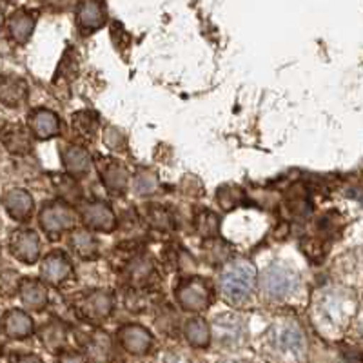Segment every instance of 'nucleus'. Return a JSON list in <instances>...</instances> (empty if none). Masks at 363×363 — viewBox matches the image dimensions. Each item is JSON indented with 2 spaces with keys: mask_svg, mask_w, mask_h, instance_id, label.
<instances>
[{
  "mask_svg": "<svg viewBox=\"0 0 363 363\" xmlns=\"http://www.w3.org/2000/svg\"><path fill=\"white\" fill-rule=\"evenodd\" d=\"M256 285V267L247 260H235L227 264L220 277V289L231 303H244L249 300Z\"/></svg>",
  "mask_w": 363,
  "mask_h": 363,
  "instance_id": "nucleus-1",
  "label": "nucleus"
},
{
  "mask_svg": "<svg viewBox=\"0 0 363 363\" xmlns=\"http://www.w3.org/2000/svg\"><path fill=\"white\" fill-rule=\"evenodd\" d=\"M178 306L187 313H202L215 300V291L209 280L200 277H184L177 285Z\"/></svg>",
  "mask_w": 363,
  "mask_h": 363,
  "instance_id": "nucleus-2",
  "label": "nucleus"
},
{
  "mask_svg": "<svg viewBox=\"0 0 363 363\" xmlns=\"http://www.w3.org/2000/svg\"><path fill=\"white\" fill-rule=\"evenodd\" d=\"M77 222H79V213L73 209V206L62 200L45 203L38 213V223L42 231L51 240H58L66 231L74 229Z\"/></svg>",
  "mask_w": 363,
  "mask_h": 363,
  "instance_id": "nucleus-3",
  "label": "nucleus"
},
{
  "mask_svg": "<svg viewBox=\"0 0 363 363\" xmlns=\"http://www.w3.org/2000/svg\"><path fill=\"white\" fill-rule=\"evenodd\" d=\"M73 307L74 313L79 314L84 322L99 325L111 316L113 309H115V296L111 291L106 289L87 291V293L77 296Z\"/></svg>",
  "mask_w": 363,
  "mask_h": 363,
  "instance_id": "nucleus-4",
  "label": "nucleus"
},
{
  "mask_svg": "<svg viewBox=\"0 0 363 363\" xmlns=\"http://www.w3.org/2000/svg\"><path fill=\"white\" fill-rule=\"evenodd\" d=\"M296 274L289 267L280 264L269 265L260 277V285L264 293L271 298H277V300L289 296L294 287H296Z\"/></svg>",
  "mask_w": 363,
  "mask_h": 363,
  "instance_id": "nucleus-5",
  "label": "nucleus"
},
{
  "mask_svg": "<svg viewBox=\"0 0 363 363\" xmlns=\"http://www.w3.org/2000/svg\"><path fill=\"white\" fill-rule=\"evenodd\" d=\"M40 238L33 229H17L9 238V251L26 265L37 264L40 258Z\"/></svg>",
  "mask_w": 363,
  "mask_h": 363,
  "instance_id": "nucleus-6",
  "label": "nucleus"
},
{
  "mask_svg": "<svg viewBox=\"0 0 363 363\" xmlns=\"http://www.w3.org/2000/svg\"><path fill=\"white\" fill-rule=\"evenodd\" d=\"M116 336H118L120 347L125 352L135 356L147 354L155 345L153 335L138 323H125V325L120 327Z\"/></svg>",
  "mask_w": 363,
  "mask_h": 363,
  "instance_id": "nucleus-7",
  "label": "nucleus"
},
{
  "mask_svg": "<svg viewBox=\"0 0 363 363\" xmlns=\"http://www.w3.org/2000/svg\"><path fill=\"white\" fill-rule=\"evenodd\" d=\"M73 274V264H71V260L62 251H53L48 256H44V260L40 264V277L44 284L58 287V285L69 281Z\"/></svg>",
  "mask_w": 363,
  "mask_h": 363,
  "instance_id": "nucleus-8",
  "label": "nucleus"
},
{
  "mask_svg": "<svg viewBox=\"0 0 363 363\" xmlns=\"http://www.w3.org/2000/svg\"><path fill=\"white\" fill-rule=\"evenodd\" d=\"M80 218L89 231L113 233L116 229V216L109 206L102 202L86 203L80 211Z\"/></svg>",
  "mask_w": 363,
  "mask_h": 363,
  "instance_id": "nucleus-9",
  "label": "nucleus"
},
{
  "mask_svg": "<svg viewBox=\"0 0 363 363\" xmlns=\"http://www.w3.org/2000/svg\"><path fill=\"white\" fill-rule=\"evenodd\" d=\"M2 206L15 222H28L35 211V200L29 191L13 187L2 194Z\"/></svg>",
  "mask_w": 363,
  "mask_h": 363,
  "instance_id": "nucleus-10",
  "label": "nucleus"
},
{
  "mask_svg": "<svg viewBox=\"0 0 363 363\" xmlns=\"http://www.w3.org/2000/svg\"><path fill=\"white\" fill-rule=\"evenodd\" d=\"M60 118L51 109L37 108L28 115V129L38 140H51L60 135Z\"/></svg>",
  "mask_w": 363,
  "mask_h": 363,
  "instance_id": "nucleus-11",
  "label": "nucleus"
},
{
  "mask_svg": "<svg viewBox=\"0 0 363 363\" xmlns=\"http://www.w3.org/2000/svg\"><path fill=\"white\" fill-rule=\"evenodd\" d=\"M0 142L6 151L15 157H24L33 149V135L22 124H8L0 131Z\"/></svg>",
  "mask_w": 363,
  "mask_h": 363,
  "instance_id": "nucleus-12",
  "label": "nucleus"
},
{
  "mask_svg": "<svg viewBox=\"0 0 363 363\" xmlns=\"http://www.w3.org/2000/svg\"><path fill=\"white\" fill-rule=\"evenodd\" d=\"M108 21V8L102 2H80L77 6V24L82 29V33H93L99 31Z\"/></svg>",
  "mask_w": 363,
  "mask_h": 363,
  "instance_id": "nucleus-13",
  "label": "nucleus"
},
{
  "mask_svg": "<svg viewBox=\"0 0 363 363\" xmlns=\"http://www.w3.org/2000/svg\"><path fill=\"white\" fill-rule=\"evenodd\" d=\"M124 274L125 280L131 285V291H145L147 287H151L153 281H157V271H155L153 262L144 256H138L129 262Z\"/></svg>",
  "mask_w": 363,
  "mask_h": 363,
  "instance_id": "nucleus-14",
  "label": "nucleus"
},
{
  "mask_svg": "<svg viewBox=\"0 0 363 363\" xmlns=\"http://www.w3.org/2000/svg\"><path fill=\"white\" fill-rule=\"evenodd\" d=\"M33 320L26 311L9 309L2 318V333L11 340H26L33 335Z\"/></svg>",
  "mask_w": 363,
  "mask_h": 363,
  "instance_id": "nucleus-15",
  "label": "nucleus"
},
{
  "mask_svg": "<svg viewBox=\"0 0 363 363\" xmlns=\"http://www.w3.org/2000/svg\"><path fill=\"white\" fill-rule=\"evenodd\" d=\"M29 87L26 80L18 79V77H0V104L6 108H21L22 104L28 100Z\"/></svg>",
  "mask_w": 363,
  "mask_h": 363,
  "instance_id": "nucleus-16",
  "label": "nucleus"
},
{
  "mask_svg": "<svg viewBox=\"0 0 363 363\" xmlns=\"http://www.w3.org/2000/svg\"><path fill=\"white\" fill-rule=\"evenodd\" d=\"M18 296L29 311H37V313L45 309L48 301H50L48 287H45L44 281L37 280V278H22Z\"/></svg>",
  "mask_w": 363,
  "mask_h": 363,
  "instance_id": "nucleus-17",
  "label": "nucleus"
},
{
  "mask_svg": "<svg viewBox=\"0 0 363 363\" xmlns=\"http://www.w3.org/2000/svg\"><path fill=\"white\" fill-rule=\"evenodd\" d=\"M35 26H37V18H35L33 13L28 11V9H17L8 18L9 37L15 44H28L35 31Z\"/></svg>",
  "mask_w": 363,
  "mask_h": 363,
  "instance_id": "nucleus-18",
  "label": "nucleus"
},
{
  "mask_svg": "<svg viewBox=\"0 0 363 363\" xmlns=\"http://www.w3.org/2000/svg\"><path fill=\"white\" fill-rule=\"evenodd\" d=\"M62 164L71 178H82L91 171V155L80 145H66L62 149Z\"/></svg>",
  "mask_w": 363,
  "mask_h": 363,
  "instance_id": "nucleus-19",
  "label": "nucleus"
},
{
  "mask_svg": "<svg viewBox=\"0 0 363 363\" xmlns=\"http://www.w3.org/2000/svg\"><path fill=\"white\" fill-rule=\"evenodd\" d=\"M99 169H100L102 184L108 187L109 193L122 194L125 189H128L129 174L128 171H125L124 165H120L118 162L106 158V160H102L99 164Z\"/></svg>",
  "mask_w": 363,
  "mask_h": 363,
  "instance_id": "nucleus-20",
  "label": "nucleus"
},
{
  "mask_svg": "<svg viewBox=\"0 0 363 363\" xmlns=\"http://www.w3.org/2000/svg\"><path fill=\"white\" fill-rule=\"evenodd\" d=\"M38 338L50 352H62L67 342V327L58 320H51L40 327Z\"/></svg>",
  "mask_w": 363,
  "mask_h": 363,
  "instance_id": "nucleus-21",
  "label": "nucleus"
},
{
  "mask_svg": "<svg viewBox=\"0 0 363 363\" xmlns=\"http://www.w3.org/2000/svg\"><path fill=\"white\" fill-rule=\"evenodd\" d=\"M84 347H86L87 359L93 363H108L113 358L111 340L102 330L91 333L84 342Z\"/></svg>",
  "mask_w": 363,
  "mask_h": 363,
  "instance_id": "nucleus-22",
  "label": "nucleus"
},
{
  "mask_svg": "<svg viewBox=\"0 0 363 363\" xmlns=\"http://www.w3.org/2000/svg\"><path fill=\"white\" fill-rule=\"evenodd\" d=\"M69 245L74 255L86 262L95 260L96 256H99V242H96V238L89 231H84V229L73 231L69 238Z\"/></svg>",
  "mask_w": 363,
  "mask_h": 363,
  "instance_id": "nucleus-23",
  "label": "nucleus"
},
{
  "mask_svg": "<svg viewBox=\"0 0 363 363\" xmlns=\"http://www.w3.org/2000/svg\"><path fill=\"white\" fill-rule=\"evenodd\" d=\"M184 335H186L189 345L196 349H206L211 343V327L203 318H191L187 320L184 327Z\"/></svg>",
  "mask_w": 363,
  "mask_h": 363,
  "instance_id": "nucleus-24",
  "label": "nucleus"
},
{
  "mask_svg": "<svg viewBox=\"0 0 363 363\" xmlns=\"http://www.w3.org/2000/svg\"><path fill=\"white\" fill-rule=\"evenodd\" d=\"M285 203H287V209L291 211V215L296 216V218H303L311 213L309 194H307L306 187L300 186V184L293 186L285 193Z\"/></svg>",
  "mask_w": 363,
  "mask_h": 363,
  "instance_id": "nucleus-25",
  "label": "nucleus"
},
{
  "mask_svg": "<svg viewBox=\"0 0 363 363\" xmlns=\"http://www.w3.org/2000/svg\"><path fill=\"white\" fill-rule=\"evenodd\" d=\"M71 124H73V129L77 135L86 138V140H91V138H95L96 131H99L100 120L96 116V113L84 109V111L74 113L73 118H71Z\"/></svg>",
  "mask_w": 363,
  "mask_h": 363,
  "instance_id": "nucleus-26",
  "label": "nucleus"
},
{
  "mask_svg": "<svg viewBox=\"0 0 363 363\" xmlns=\"http://www.w3.org/2000/svg\"><path fill=\"white\" fill-rule=\"evenodd\" d=\"M51 180H53L57 193L62 196V202L69 203V206L79 202L80 196H82V191H80L79 184H77L74 178H71L69 174H62V177L55 174V177H51Z\"/></svg>",
  "mask_w": 363,
  "mask_h": 363,
  "instance_id": "nucleus-27",
  "label": "nucleus"
},
{
  "mask_svg": "<svg viewBox=\"0 0 363 363\" xmlns=\"http://www.w3.org/2000/svg\"><path fill=\"white\" fill-rule=\"evenodd\" d=\"M278 345L287 352H293V354H300L303 351V335L300 333V329L294 325H285L280 329V335H278Z\"/></svg>",
  "mask_w": 363,
  "mask_h": 363,
  "instance_id": "nucleus-28",
  "label": "nucleus"
},
{
  "mask_svg": "<svg viewBox=\"0 0 363 363\" xmlns=\"http://www.w3.org/2000/svg\"><path fill=\"white\" fill-rule=\"evenodd\" d=\"M194 229H196L200 236H206L207 240L218 238L220 218L213 211H202L194 218Z\"/></svg>",
  "mask_w": 363,
  "mask_h": 363,
  "instance_id": "nucleus-29",
  "label": "nucleus"
},
{
  "mask_svg": "<svg viewBox=\"0 0 363 363\" xmlns=\"http://www.w3.org/2000/svg\"><path fill=\"white\" fill-rule=\"evenodd\" d=\"M147 222L149 225L153 227V229H157V231L169 233L174 229L173 215H171L169 211L164 209V207L160 206L147 207Z\"/></svg>",
  "mask_w": 363,
  "mask_h": 363,
  "instance_id": "nucleus-30",
  "label": "nucleus"
},
{
  "mask_svg": "<svg viewBox=\"0 0 363 363\" xmlns=\"http://www.w3.org/2000/svg\"><path fill=\"white\" fill-rule=\"evenodd\" d=\"M22 277L13 269H4L0 271V296L2 298H13L21 291Z\"/></svg>",
  "mask_w": 363,
  "mask_h": 363,
  "instance_id": "nucleus-31",
  "label": "nucleus"
},
{
  "mask_svg": "<svg viewBox=\"0 0 363 363\" xmlns=\"http://www.w3.org/2000/svg\"><path fill=\"white\" fill-rule=\"evenodd\" d=\"M216 200H218L220 207L223 211H231L235 207H238L240 203L244 202V191L240 189V187H233V186H223L218 189V194H216Z\"/></svg>",
  "mask_w": 363,
  "mask_h": 363,
  "instance_id": "nucleus-32",
  "label": "nucleus"
},
{
  "mask_svg": "<svg viewBox=\"0 0 363 363\" xmlns=\"http://www.w3.org/2000/svg\"><path fill=\"white\" fill-rule=\"evenodd\" d=\"M206 258L211 264H223L231 255V247L223 242V240L213 238L206 244Z\"/></svg>",
  "mask_w": 363,
  "mask_h": 363,
  "instance_id": "nucleus-33",
  "label": "nucleus"
},
{
  "mask_svg": "<svg viewBox=\"0 0 363 363\" xmlns=\"http://www.w3.org/2000/svg\"><path fill=\"white\" fill-rule=\"evenodd\" d=\"M158 189V178L157 174L149 173V171H140L135 177V191L140 196H149V194L157 193Z\"/></svg>",
  "mask_w": 363,
  "mask_h": 363,
  "instance_id": "nucleus-34",
  "label": "nucleus"
},
{
  "mask_svg": "<svg viewBox=\"0 0 363 363\" xmlns=\"http://www.w3.org/2000/svg\"><path fill=\"white\" fill-rule=\"evenodd\" d=\"M104 142H106V145H108L109 149H116V151H120V149H124V136L120 135V131H116V129L111 128V131H106V135H104Z\"/></svg>",
  "mask_w": 363,
  "mask_h": 363,
  "instance_id": "nucleus-35",
  "label": "nucleus"
},
{
  "mask_svg": "<svg viewBox=\"0 0 363 363\" xmlns=\"http://www.w3.org/2000/svg\"><path fill=\"white\" fill-rule=\"evenodd\" d=\"M57 363H89V359L80 352H62L58 356Z\"/></svg>",
  "mask_w": 363,
  "mask_h": 363,
  "instance_id": "nucleus-36",
  "label": "nucleus"
},
{
  "mask_svg": "<svg viewBox=\"0 0 363 363\" xmlns=\"http://www.w3.org/2000/svg\"><path fill=\"white\" fill-rule=\"evenodd\" d=\"M17 363H42V359L37 354H24L17 359Z\"/></svg>",
  "mask_w": 363,
  "mask_h": 363,
  "instance_id": "nucleus-37",
  "label": "nucleus"
},
{
  "mask_svg": "<svg viewBox=\"0 0 363 363\" xmlns=\"http://www.w3.org/2000/svg\"><path fill=\"white\" fill-rule=\"evenodd\" d=\"M6 24V17H4V9H2V6H0V29L4 28Z\"/></svg>",
  "mask_w": 363,
  "mask_h": 363,
  "instance_id": "nucleus-38",
  "label": "nucleus"
},
{
  "mask_svg": "<svg viewBox=\"0 0 363 363\" xmlns=\"http://www.w3.org/2000/svg\"><path fill=\"white\" fill-rule=\"evenodd\" d=\"M2 318H4V314L0 313V330H2Z\"/></svg>",
  "mask_w": 363,
  "mask_h": 363,
  "instance_id": "nucleus-39",
  "label": "nucleus"
},
{
  "mask_svg": "<svg viewBox=\"0 0 363 363\" xmlns=\"http://www.w3.org/2000/svg\"><path fill=\"white\" fill-rule=\"evenodd\" d=\"M223 363H233V362H223Z\"/></svg>",
  "mask_w": 363,
  "mask_h": 363,
  "instance_id": "nucleus-40",
  "label": "nucleus"
}]
</instances>
